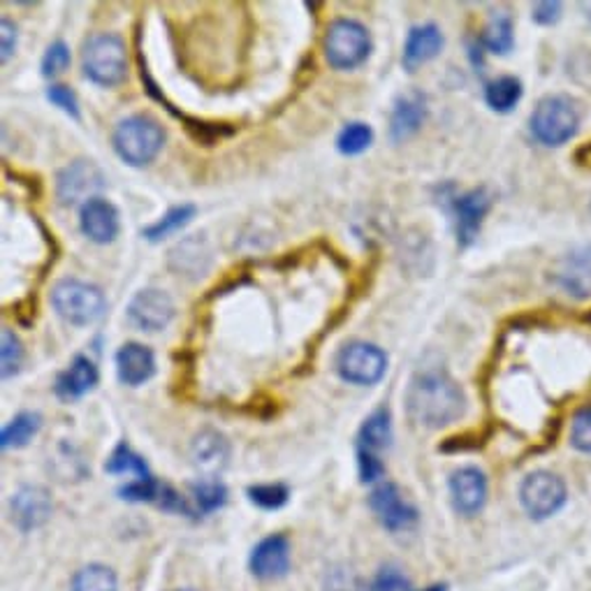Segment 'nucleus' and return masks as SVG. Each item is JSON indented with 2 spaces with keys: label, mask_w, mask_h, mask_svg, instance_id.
I'll list each match as a JSON object with an SVG mask.
<instances>
[{
  "label": "nucleus",
  "mask_w": 591,
  "mask_h": 591,
  "mask_svg": "<svg viewBox=\"0 0 591 591\" xmlns=\"http://www.w3.org/2000/svg\"><path fill=\"white\" fill-rule=\"evenodd\" d=\"M160 482L153 480V476L149 478H137L128 485L119 490V496L125 501H133V504H145V501H158L160 496Z\"/></svg>",
  "instance_id": "36"
},
{
  "label": "nucleus",
  "mask_w": 591,
  "mask_h": 591,
  "mask_svg": "<svg viewBox=\"0 0 591 591\" xmlns=\"http://www.w3.org/2000/svg\"><path fill=\"white\" fill-rule=\"evenodd\" d=\"M248 498L250 504H256L262 510H279L291 498V490L281 485V482H270V485H254L248 488Z\"/></svg>",
  "instance_id": "33"
},
{
  "label": "nucleus",
  "mask_w": 591,
  "mask_h": 591,
  "mask_svg": "<svg viewBox=\"0 0 591 591\" xmlns=\"http://www.w3.org/2000/svg\"><path fill=\"white\" fill-rule=\"evenodd\" d=\"M176 591H195V589H176Z\"/></svg>",
  "instance_id": "44"
},
{
  "label": "nucleus",
  "mask_w": 591,
  "mask_h": 591,
  "mask_svg": "<svg viewBox=\"0 0 591 591\" xmlns=\"http://www.w3.org/2000/svg\"><path fill=\"white\" fill-rule=\"evenodd\" d=\"M334 369L342 381L350 385L369 387L379 383L385 375L387 355L381 346H375V344L350 342L336 353Z\"/></svg>",
  "instance_id": "7"
},
{
  "label": "nucleus",
  "mask_w": 591,
  "mask_h": 591,
  "mask_svg": "<svg viewBox=\"0 0 591 591\" xmlns=\"http://www.w3.org/2000/svg\"><path fill=\"white\" fill-rule=\"evenodd\" d=\"M51 496L40 485H26L16 490L10 498V519L12 525L28 533L33 529H40L49 515H51Z\"/></svg>",
  "instance_id": "14"
},
{
  "label": "nucleus",
  "mask_w": 591,
  "mask_h": 591,
  "mask_svg": "<svg viewBox=\"0 0 591 591\" xmlns=\"http://www.w3.org/2000/svg\"><path fill=\"white\" fill-rule=\"evenodd\" d=\"M371 141H373L371 125L365 121H353L346 123L342 133H338L336 149L344 156H360L371 147Z\"/></svg>",
  "instance_id": "30"
},
{
  "label": "nucleus",
  "mask_w": 591,
  "mask_h": 591,
  "mask_svg": "<svg viewBox=\"0 0 591 591\" xmlns=\"http://www.w3.org/2000/svg\"><path fill=\"white\" fill-rule=\"evenodd\" d=\"M128 322L141 332H160L165 330L174 318V301L165 291L147 288L139 291L128 304Z\"/></svg>",
  "instance_id": "11"
},
{
  "label": "nucleus",
  "mask_w": 591,
  "mask_h": 591,
  "mask_svg": "<svg viewBox=\"0 0 591 591\" xmlns=\"http://www.w3.org/2000/svg\"><path fill=\"white\" fill-rule=\"evenodd\" d=\"M70 591H119V582L112 568L102 564H88L77 570Z\"/></svg>",
  "instance_id": "29"
},
{
  "label": "nucleus",
  "mask_w": 591,
  "mask_h": 591,
  "mask_svg": "<svg viewBox=\"0 0 591 591\" xmlns=\"http://www.w3.org/2000/svg\"><path fill=\"white\" fill-rule=\"evenodd\" d=\"M230 459V443L217 429H202L190 441V464L207 478H217Z\"/></svg>",
  "instance_id": "18"
},
{
  "label": "nucleus",
  "mask_w": 591,
  "mask_h": 591,
  "mask_svg": "<svg viewBox=\"0 0 591 591\" xmlns=\"http://www.w3.org/2000/svg\"><path fill=\"white\" fill-rule=\"evenodd\" d=\"M492 193L488 188H473L464 195H457L453 209H455V223H457V244L467 248L476 242L482 219L488 217L492 209Z\"/></svg>",
  "instance_id": "13"
},
{
  "label": "nucleus",
  "mask_w": 591,
  "mask_h": 591,
  "mask_svg": "<svg viewBox=\"0 0 591 591\" xmlns=\"http://www.w3.org/2000/svg\"><path fill=\"white\" fill-rule=\"evenodd\" d=\"M190 496L195 501V508L202 515H209L225 506L227 490L223 482L211 478V480H200V482H195V485H190Z\"/></svg>",
  "instance_id": "31"
},
{
  "label": "nucleus",
  "mask_w": 591,
  "mask_h": 591,
  "mask_svg": "<svg viewBox=\"0 0 591 591\" xmlns=\"http://www.w3.org/2000/svg\"><path fill=\"white\" fill-rule=\"evenodd\" d=\"M392 445V418L387 408H375L360 427V447L369 453H383Z\"/></svg>",
  "instance_id": "23"
},
{
  "label": "nucleus",
  "mask_w": 591,
  "mask_h": 591,
  "mask_svg": "<svg viewBox=\"0 0 591 591\" xmlns=\"http://www.w3.org/2000/svg\"><path fill=\"white\" fill-rule=\"evenodd\" d=\"M82 70L88 82L119 86L128 75V47L116 33H96L82 47Z\"/></svg>",
  "instance_id": "3"
},
{
  "label": "nucleus",
  "mask_w": 591,
  "mask_h": 591,
  "mask_svg": "<svg viewBox=\"0 0 591 591\" xmlns=\"http://www.w3.org/2000/svg\"><path fill=\"white\" fill-rule=\"evenodd\" d=\"M522 100V82L517 77H498L485 86V102L498 114L513 112Z\"/></svg>",
  "instance_id": "26"
},
{
  "label": "nucleus",
  "mask_w": 591,
  "mask_h": 591,
  "mask_svg": "<svg viewBox=\"0 0 591 591\" xmlns=\"http://www.w3.org/2000/svg\"><path fill=\"white\" fill-rule=\"evenodd\" d=\"M114 151L123 163L133 168H145L158 158L165 145V131L153 116L149 114H133L119 121L112 135Z\"/></svg>",
  "instance_id": "2"
},
{
  "label": "nucleus",
  "mask_w": 591,
  "mask_h": 591,
  "mask_svg": "<svg viewBox=\"0 0 591 591\" xmlns=\"http://www.w3.org/2000/svg\"><path fill=\"white\" fill-rule=\"evenodd\" d=\"M116 373L119 381L128 387H139L153 379L156 373V355L145 344H123L116 350Z\"/></svg>",
  "instance_id": "19"
},
{
  "label": "nucleus",
  "mask_w": 591,
  "mask_h": 591,
  "mask_svg": "<svg viewBox=\"0 0 591 591\" xmlns=\"http://www.w3.org/2000/svg\"><path fill=\"white\" fill-rule=\"evenodd\" d=\"M51 307L65 322H70V325L86 328L102 318L107 299L94 283L79 279H63L53 285Z\"/></svg>",
  "instance_id": "4"
},
{
  "label": "nucleus",
  "mask_w": 591,
  "mask_h": 591,
  "mask_svg": "<svg viewBox=\"0 0 591 591\" xmlns=\"http://www.w3.org/2000/svg\"><path fill=\"white\" fill-rule=\"evenodd\" d=\"M371 591H414V589H410L408 578L404 576L399 568L387 566V568H383L379 572V576H375V580L371 584Z\"/></svg>",
  "instance_id": "40"
},
{
  "label": "nucleus",
  "mask_w": 591,
  "mask_h": 591,
  "mask_svg": "<svg viewBox=\"0 0 591 591\" xmlns=\"http://www.w3.org/2000/svg\"><path fill=\"white\" fill-rule=\"evenodd\" d=\"M0 365H3V379H12V375H16L22 371V365H24V344L22 338L16 336L12 330H3V348H0Z\"/></svg>",
  "instance_id": "34"
},
{
  "label": "nucleus",
  "mask_w": 591,
  "mask_h": 591,
  "mask_svg": "<svg viewBox=\"0 0 591 591\" xmlns=\"http://www.w3.org/2000/svg\"><path fill=\"white\" fill-rule=\"evenodd\" d=\"M104 471L107 473H114V476H123V473H135L137 478H149V469H147V461L141 459L131 445H116V451L110 455V459H107L104 464Z\"/></svg>",
  "instance_id": "32"
},
{
  "label": "nucleus",
  "mask_w": 591,
  "mask_h": 591,
  "mask_svg": "<svg viewBox=\"0 0 591 591\" xmlns=\"http://www.w3.org/2000/svg\"><path fill=\"white\" fill-rule=\"evenodd\" d=\"M562 14V3H535L533 5V22L535 24H554Z\"/></svg>",
  "instance_id": "41"
},
{
  "label": "nucleus",
  "mask_w": 591,
  "mask_h": 591,
  "mask_svg": "<svg viewBox=\"0 0 591 591\" xmlns=\"http://www.w3.org/2000/svg\"><path fill=\"white\" fill-rule=\"evenodd\" d=\"M443 33L436 24H422L414 26L406 35V45L402 53V63L408 70V73H416L418 67L429 63L432 59L439 57V51L443 49Z\"/></svg>",
  "instance_id": "22"
},
{
  "label": "nucleus",
  "mask_w": 591,
  "mask_h": 591,
  "mask_svg": "<svg viewBox=\"0 0 591 591\" xmlns=\"http://www.w3.org/2000/svg\"><path fill=\"white\" fill-rule=\"evenodd\" d=\"M369 506L387 531H406L418 525V508L408 504L394 482H383L369 496Z\"/></svg>",
  "instance_id": "10"
},
{
  "label": "nucleus",
  "mask_w": 591,
  "mask_h": 591,
  "mask_svg": "<svg viewBox=\"0 0 591 591\" xmlns=\"http://www.w3.org/2000/svg\"><path fill=\"white\" fill-rule=\"evenodd\" d=\"M176 260H178V267H176L178 274H202L209 267V250L205 248V242L190 237L172 250L170 262H176Z\"/></svg>",
  "instance_id": "27"
},
{
  "label": "nucleus",
  "mask_w": 591,
  "mask_h": 591,
  "mask_svg": "<svg viewBox=\"0 0 591 591\" xmlns=\"http://www.w3.org/2000/svg\"><path fill=\"white\" fill-rule=\"evenodd\" d=\"M552 281L570 297H576V299L589 297L591 295V244L568 250V254L554 264Z\"/></svg>",
  "instance_id": "12"
},
{
  "label": "nucleus",
  "mask_w": 591,
  "mask_h": 591,
  "mask_svg": "<svg viewBox=\"0 0 591 591\" xmlns=\"http://www.w3.org/2000/svg\"><path fill=\"white\" fill-rule=\"evenodd\" d=\"M482 47L490 49L492 53H508L515 45V35H513V20L506 12L492 14L490 24L485 26L480 35Z\"/></svg>",
  "instance_id": "28"
},
{
  "label": "nucleus",
  "mask_w": 591,
  "mask_h": 591,
  "mask_svg": "<svg viewBox=\"0 0 591 591\" xmlns=\"http://www.w3.org/2000/svg\"><path fill=\"white\" fill-rule=\"evenodd\" d=\"M0 28H3V42H0V51H3V63H5L16 49V26L10 20H3L0 22Z\"/></svg>",
  "instance_id": "42"
},
{
  "label": "nucleus",
  "mask_w": 591,
  "mask_h": 591,
  "mask_svg": "<svg viewBox=\"0 0 591 591\" xmlns=\"http://www.w3.org/2000/svg\"><path fill=\"white\" fill-rule=\"evenodd\" d=\"M570 443L580 453H591V406L578 410L570 424Z\"/></svg>",
  "instance_id": "37"
},
{
  "label": "nucleus",
  "mask_w": 591,
  "mask_h": 591,
  "mask_svg": "<svg viewBox=\"0 0 591 591\" xmlns=\"http://www.w3.org/2000/svg\"><path fill=\"white\" fill-rule=\"evenodd\" d=\"M42 427V418L40 414H35V410H22V414H16L5 427L3 434H0V445L10 451V447H24L28 445V441L40 432Z\"/></svg>",
  "instance_id": "25"
},
{
  "label": "nucleus",
  "mask_w": 591,
  "mask_h": 591,
  "mask_svg": "<svg viewBox=\"0 0 591 591\" xmlns=\"http://www.w3.org/2000/svg\"><path fill=\"white\" fill-rule=\"evenodd\" d=\"M580 110L568 96H547L533 107L529 128L545 147H562L578 133Z\"/></svg>",
  "instance_id": "5"
},
{
  "label": "nucleus",
  "mask_w": 591,
  "mask_h": 591,
  "mask_svg": "<svg viewBox=\"0 0 591 591\" xmlns=\"http://www.w3.org/2000/svg\"><path fill=\"white\" fill-rule=\"evenodd\" d=\"M67 67H70V47H67L63 40L51 42V45L47 47V51H45L42 63H40L42 75H45L47 79H53V77L63 75Z\"/></svg>",
  "instance_id": "35"
},
{
  "label": "nucleus",
  "mask_w": 591,
  "mask_h": 591,
  "mask_svg": "<svg viewBox=\"0 0 591 591\" xmlns=\"http://www.w3.org/2000/svg\"><path fill=\"white\" fill-rule=\"evenodd\" d=\"M47 100L51 104H57L61 112H65L67 116L73 119H79V102H77V96L70 86L65 84H51L47 88Z\"/></svg>",
  "instance_id": "38"
},
{
  "label": "nucleus",
  "mask_w": 591,
  "mask_h": 591,
  "mask_svg": "<svg viewBox=\"0 0 591 591\" xmlns=\"http://www.w3.org/2000/svg\"><path fill=\"white\" fill-rule=\"evenodd\" d=\"M195 205H178V207H172L165 217H160L156 223L147 225L145 230H141V237H145L147 242L156 244V242H163L168 237H172L174 232H178L182 227H186L193 219H195Z\"/></svg>",
  "instance_id": "24"
},
{
  "label": "nucleus",
  "mask_w": 591,
  "mask_h": 591,
  "mask_svg": "<svg viewBox=\"0 0 591 591\" xmlns=\"http://www.w3.org/2000/svg\"><path fill=\"white\" fill-rule=\"evenodd\" d=\"M357 469H360V480L365 482V485H371V482L381 480L385 473V467L379 459V455L365 451V447H357Z\"/></svg>",
  "instance_id": "39"
},
{
  "label": "nucleus",
  "mask_w": 591,
  "mask_h": 591,
  "mask_svg": "<svg viewBox=\"0 0 591 591\" xmlns=\"http://www.w3.org/2000/svg\"><path fill=\"white\" fill-rule=\"evenodd\" d=\"M104 186V174L94 160H75L59 172L57 195L63 205H86Z\"/></svg>",
  "instance_id": "9"
},
{
  "label": "nucleus",
  "mask_w": 591,
  "mask_h": 591,
  "mask_svg": "<svg viewBox=\"0 0 591 591\" xmlns=\"http://www.w3.org/2000/svg\"><path fill=\"white\" fill-rule=\"evenodd\" d=\"M404 402L408 420L422 429L447 427L467 414V394L443 369L418 371L406 387Z\"/></svg>",
  "instance_id": "1"
},
{
  "label": "nucleus",
  "mask_w": 591,
  "mask_h": 591,
  "mask_svg": "<svg viewBox=\"0 0 591 591\" xmlns=\"http://www.w3.org/2000/svg\"><path fill=\"white\" fill-rule=\"evenodd\" d=\"M250 572L260 580L283 578L291 568V541L283 533L262 539L250 552Z\"/></svg>",
  "instance_id": "16"
},
{
  "label": "nucleus",
  "mask_w": 591,
  "mask_h": 591,
  "mask_svg": "<svg viewBox=\"0 0 591 591\" xmlns=\"http://www.w3.org/2000/svg\"><path fill=\"white\" fill-rule=\"evenodd\" d=\"M519 501L529 517L547 519L564 508L566 485L557 473L533 471L519 485Z\"/></svg>",
  "instance_id": "8"
},
{
  "label": "nucleus",
  "mask_w": 591,
  "mask_h": 591,
  "mask_svg": "<svg viewBox=\"0 0 591 591\" xmlns=\"http://www.w3.org/2000/svg\"><path fill=\"white\" fill-rule=\"evenodd\" d=\"M422 591H447V587L445 584H432V587H427Z\"/></svg>",
  "instance_id": "43"
},
{
  "label": "nucleus",
  "mask_w": 591,
  "mask_h": 591,
  "mask_svg": "<svg viewBox=\"0 0 591 591\" xmlns=\"http://www.w3.org/2000/svg\"><path fill=\"white\" fill-rule=\"evenodd\" d=\"M427 116V98L420 91H408L397 98L390 114V139L392 141H406L414 137L424 123Z\"/></svg>",
  "instance_id": "21"
},
{
  "label": "nucleus",
  "mask_w": 591,
  "mask_h": 591,
  "mask_svg": "<svg viewBox=\"0 0 591 591\" xmlns=\"http://www.w3.org/2000/svg\"><path fill=\"white\" fill-rule=\"evenodd\" d=\"M322 51L334 70L360 67L371 53V35L355 20H336L322 38Z\"/></svg>",
  "instance_id": "6"
},
{
  "label": "nucleus",
  "mask_w": 591,
  "mask_h": 591,
  "mask_svg": "<svg viewBox=\"0 0 591 591\" xmlns=\"http://www.w3.org/2000/svg\"><path fill=\"white\" fill-rule=\"evenodd\" d=\"M98 379L100 373L96 362L88 360L86 355H75V360L70 362V367L57 375L53 392H57V397L61 402H77L98 385Z\"/></svg>",
  "instance_id": "20"
},
{
  "label": "nucleus",
  "mask_w": 591,
  "mask_h": 591,
  "mask_svg": "<svg viewBox=\"0 0 591 591\" xmlns=\"http://www.w3.org/2000/svg\"><path fill=\"white\" fill-rule=\"evenodd\" d=\"M79 227L84 237L94 244H112L121 230L119 209L110 200H104V197H94V200L82 205Z\"/></svg>",
  "instance_id": "17"
},
{
  "label": "nucleus",
  "mask_w": 591,
  "mask_h": 591,
  "mask_svg": "<svg viewBox=\"0 0 591 591\" xmlns=\"http://www.w3.org/2000/svg\"><path fill=\"white\" fill-rule=\"evenodd\" d=\"M451 496L453 506L459 515L473 517L482 508H485L488 501V478L476 467H461L451 476Z\"/></svg>",
  "instance_id": "15"
}]
</instances>
